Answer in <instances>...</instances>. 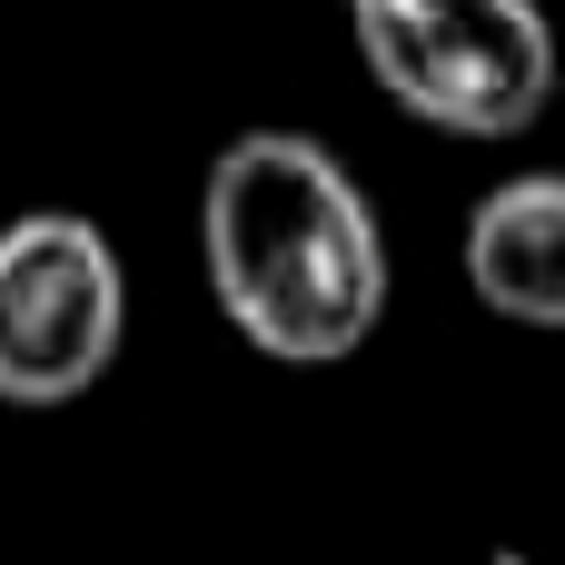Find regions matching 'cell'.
Here are the masks:
<instances>
[{
    "mask_svg": "<svg viewBox=\"0 0 565 565\" xmlns=\"http://www.w3.org/2000/svg\"><path fill=\"white\" fill-rule=\"evenodd\" d=\"M199 268L258 358L338 367L387 318V228L308 129H248L209 159Z\"/></svg>",
    "mask_w": 565,
    "mask_h": 565,
    "instance_id": "obj_1",
    "label": "cell"
},
{
    "mask_svg": "<svg viewBox=\"0 0 565 565\" xmlns=\"http://www.w3.org/2000/svg\"><path fill=\"white\" fill-rule=\"evenodd\" d=\"M129 338L119 248L79 209H20L0 228V407H70Z\"/></svg>",
    "mask_w": 565,
    "mask_h": 565,
    "instance_id": "obj_3",
    "label": "cell"
},
{
    "mask_svg": "<svg viewBox=\"0 0 565 565\" xmlns=\"http://www.w3.org/2000/svg\"><path fill=\"white\" fill-rule=\"evenodd\" d=\"M467 288L507 328H565V169H526L477 199Z\"/></svg>",
    "mask_w": 565,
    "mask_h": 565,
    "instance_id": "obj_4",
    "label": "cell"
},
{
    "mask_svg": "<svg viewBox=\"0 0 565 565\" xmlns=\"http://www.w3.org/2000/svg\"><path fill=\"white\" fill-rule=\"evenodd\" d=\"M348 40L367 79L447 139H516L556 99V20L536 0H348Z\"/></svg>",
    "mask_w": 565,
    "mask_h": 565,
    "instance_id": "obj_2",
    "label": "cell"
}]
</instances>
